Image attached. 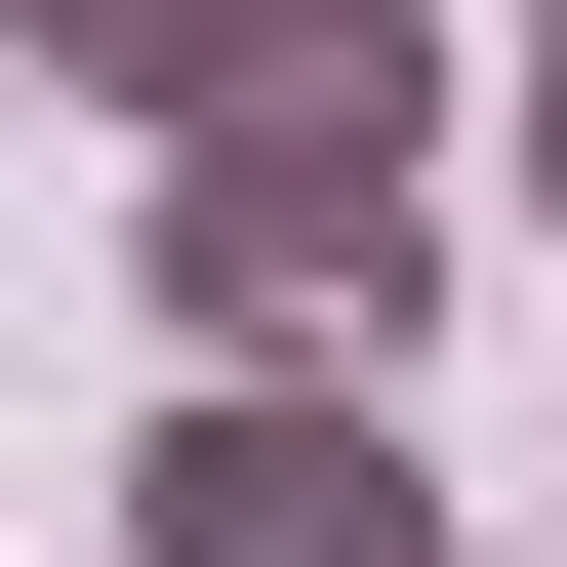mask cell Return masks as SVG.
<instances>
[{
  "label": "cell",
  "instance_id": "1",
  "mask_svg": "<svg viewBox=\"0 0 567 567\" xmlns=\"http://www.w3.org/2000/svg\"><path fill=\"white\" fill-rule=\"evenodd\" d=\"M446 122H486L446 0H365L284 122H203L163 163V365H405V324H446Z\"/></svg>",
  "mask_w": 567,
  "mask_h": 567
},
{
  "label": "cell",
  "instance_id": "2",
  "mask_svg": "<svg viewBox=\"0 0 567 567\" xmlns=\"http://www.w3.org/2000/svg\"><path fill=\"white\" fill-rule=\"evenodd\" d=\"M122 567H446V486H405V365H163V446H122Z\"/></svg>",
  "mask_w": 567,
  "mask_h": 567
},
{
  "label": "cell",
  "instance_id": "3",
  "mask_svg": "<svg viewBox=\"0 0 567 567\" xmlns=\"http://www.w3.org/2000/svg\"><path fill=\"white\" fill-rule=\"evenodd\" d=\"M0 41H41L82 122H163V163H203V122H284L324 41H365V0H0Z\"/></svg>",
  "mask_w": 567,
  "mask_h": 567
},
{
  "label": "cell",
  "instance_id": "4",
  "mask_svg": "<svg viewBox=\"0 0 567 567\" xmlns=\"http://www.w3.org/2000/svg\"><path fill=\"white\" fill-rule=\"evenodd\" d=\"M486 163H527V203H567V0H527V41H486Z\"/></svg>",
  "mask_w": 567,
  "mask_h": 567
}]
</instances>
